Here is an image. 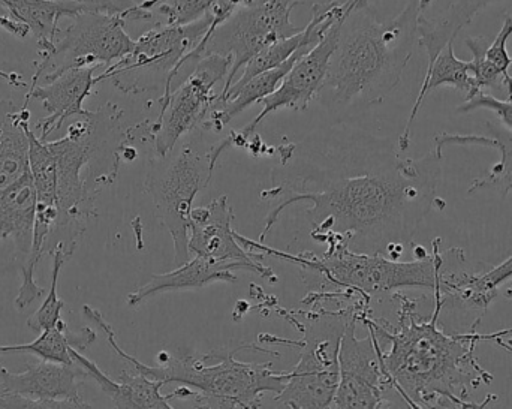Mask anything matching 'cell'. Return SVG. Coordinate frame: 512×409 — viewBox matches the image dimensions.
<instances>
[{
    "instance_id": "1",
    "label": "cell",
    "mask_w": 512,
    "mask_h": 409,
    "mask_svg": "<svg viewBox=\"0 0 512 409\" xmlns=\"http://www.w3.org/2000/svg\"><path fill=\"white\" fill-rule=\"evenodd\" d=\"M441 177L442 150L435 147L421 158H396L375 171L337 177L316 189H273L268 197L283 198L268 215L259 240L286 207L307 201L313 239L336 234L351 251L397 260L438 203Z\"/></svg>"
},
{
    "instance_id": "2",
    "label": "cell",
    "mask_w": 512,
    "mask_h": 409,
    "mask_svg": "<svg viewBox=\"0 0 512 409\" xmlns=\"http://www.w3.org/2000/svg\"><path fill=\"white\" fill-rule=\"evenodd\" d=\"M433 293L435 311L429 320L418 317L417 302L402 294L396 296L400 311L394 329L385 321L361 314L367 329L390 345V350H382V363L391 389L411 408L486 407L466 401L469 389L493 380L474 357L480 336L445 335L438 324L445 296L441 287Z\"/></svg>"
},
{
    "instance_id": "3",
    "label": "cell",
    "mask_w": 512,
    "mask_h": 409,
    "mask_svg": "<svg viewBox=\"0 0 512 409\" xmlns=\"http://www.w3.org/2000/svg\"><path fill=\"white\" fill-rule=\"evenodd\" d=\"M424 12L420 0H409L396 17L379 21L370 5L354 6L343 21L316 98L333 110L385 101L399 86L414 54Z\"/></svg>"
},
{
    "instance_id": "4",
    "label": "cell",
    "mask_w": 512,
    "mask_h": 409,
    "mask_svg": "<svg viewBox=\"0 0 512 409\" xmlns=\"http://www.w3.org/2000/svg\"><path fill=\"white\" fill-rule=\"evenodd\" d=\"M123 110L107 102L89 111L68 128V134L48 147L56 159L57 221L47 242V252L63 245L75 252L87 222L98 215L96 198L119 173L122 150L132 144L122 128Z\"/></svg>"
},
{
    "instance_id": "5",
    "label": "cell",
    "mask_w": 512,
    "mask_h": 409,
    "mask_svg": "<svg viewBox=\"0 0 512 409\" xmlns=\"http://www.w3.org/2000/svg\"><path fill=\"white\" fill-rule=\"evenodd\" d=\"M83 314L87 320L98 324L105 333L110 347L122 357L132 369L164 384L177 383L194 390L188 399L191 407L197 408H261L264 393L274 396L282 393L288 384L291 372L271 371V363H245L234 359L243 347L233 351H219L218 363L209 365L207 356L171 357L162 354L161 366H147L135 357L129 356L117 344L116 333L105 321L98 309L84 305Z\"/></svg>"
},
{
    "instance_id": "6",
    "label": "cell",
    "mask_w": 512,
    "mask_h": 409,
    "mask_svg": "<svg viewBox=\"0 0 512 409\" xmlns=\"http://www.w3.org/2000/svg\"><path fill=\"white\" fill-rule=\"evenodd\" d=\"M203 128H195L167 156L153 155L147 170L146 189L156 215L173 237L174 263L182 266L189 254V218L195 198L209 186L216 162L231 146L230 138L210 144Z\"/></svg>"
},
{
    "instance_id": "7",
    "label": "cell",
    "mask_w": 512,
    "mask_h": 409,
    "mask_svg": "<svg viewBox=\"0 0 512 409\" xmlns=\"http://www.w3.org/2000/svg\"><path fill=\"white\" fill-rule=\"evenodd\" d=\"M319 242L330 243L322 257H291L280 254L267 246L249 240L256 251L268 252L274 257L285 258L304 266V269L324 276L330 284L358 291L361 296L393 293L402 288H426L435 291L441 287L444 275V257L439 251V239L433 242L432 254L417 257L409 263H400L382 254H363L348 248L345 240L336 234H325Z\"/></svg>"
},
{
    "instance_id": "8",
    "label": "cell",
    "mask_w": 512,
    "mask_h": 409,
    "mask_svg": "<svg viewBox=\"0 0 512 409\" xmlns=\"http://www.w3.org/2000/svg\"><path fill=\"white\" fill-rule=\"evenodd\" d=\"M300 3V0H252L248 5L240 6L183 57L179 74L189 65L194 68L198 60L209 54L231 57L233 65L221 92L224 95L236 75L259 51L303 30L291 21L292 9Z\"/></svg>"
},
{
    "instance_id": "9",
    "label": "cell",
    "mask_w": 512,
    "mask_h": 409,
    "mask_svg": "<svg viewBox=\"0 0 512 409\" xmlns=\"http://www.w3.org/2000/svg\"><path fill=\"white\" fill-rule=\"evenodd\" d=\"M366 303L337 312H316L304 329L301 356L288 384L274 398L280 407L331 408L339 384V351L349 321Z\"/></svg>"
},
{
    "instance_id": "10",
    "label": "cell",
    "mask_w": 512,
    "mask_h": 409,
    "mask_svg": "<svg viewBox=\"0 0 512 409\" xmlns=\"http://www.w3.org/2000/svg\"><path fill=\"white\" fill-rule=\"evenodd\" d=\"M210 24L212 12L185 26L150 27L135 41L134 50L98 75L96 83L111 80L117 89L134 95L164 87L162 95H168L179 75V63L200 44Z\"/></svg>"
},
{
    "instance_id": "11",
    "label": "cell",
    "mask_w": 512,
    "mask_h": 409,
    "mask_svg": "<svg viewBox=\"0 0 512 409\" xmlns=\"http://www.w3.org/2000/svg\"><path fill=\"white\" fill-rule=\"evenodd\" d=\"M72 18L59 41L38 44L42 60L32 84L48 83L72 68L113 65L134 50L135 41L126 33L123 15L81 11Z\"/></svg>"
},
{
    "instance_id": "12",
    "label": "cell",
    "mask_w": 512,
    "mask_h": 409,
    "mask_svg": "<svg viewBox=\"0 0 512 409\" xmlns=\"http://www.w3.org/2000/svg\"><path fill=\"white\" fill-rule=\"evenodd\" d=\"M233 59L209 54L195 63L188 78L168 95H162L158 117L152 122L155 155L167 156L189 132L203 125L219 95L215 86L227 81Z\"/></svg>"
},
{
    "instance_id": "13",
    "label": "cell",
    "mask_w": 512,
    "mask_h": 409,
    "mask_svg": "<svg viewBox=\"0 0 512 409\" xmlns=\"http://www.w3.org/2000/svg\"><path fill=\"white\" fill-rule=\"evenodd\" d=\"M364 309L358 311L340 341L339 384L331 408H388L390 378L382 363V345L375 333L357 338V324Z\"/></svg>"
},
{
    "instance_id": "14",
    "label": "cell",
    "mask_w": 512,
    "mask_h": 409,
    "mask_svg": "<svg viewBox=\"0 0 512 409\" xmlns=\"http://www.w3.org/2000/svg\"><path fill=\"white\" fill-rule=\"evenodd\" d=\"M89 378L78 363L42 360L26 371L11 372L0 366V408H92L80 389Z\"/></svg>"
},
{
    "instance_id": "15",
    "label": "cell",
    "mask_w": 512,
    "mask_h": 409,
    "mask_svg": "<svg viewBox=\"0 0 512 409\" xmlns=\"http://www.w3.org/2000/svg\"><path fill=\"white\" fill-rule=\"evenodd\" d=\"M348 2V12L328 29L324 38L312 50L307 51L294 63L291 71L285 75L279 87L270 96L259 102V104H262L261 113L242 131L230 135L233 144L245 143L249 135L255 132L256 126L279 108H291V110L297 111L307 110L310 102L318 96L319 90L324 84L328 63H330L331 56L336 50L343 21L354 9L351 0H348Z\"/></svg>"
},
{
    "instance_id": "16",
    "label": "cell",
    "mask_w": 512,
    "mask_h": 409,
    "mask_svg": "<svg viewBox=\"0 0 512 409\" xmlns=\"http://www.w3.org/2000/svg\"><path fill=\"white\" fill-rule=\"evenodd\" d=\"M234 213L227 195L207 206L194 207L189 218V254L215 261L258 263L237 240Z\"/></svg>"
},
{
    "instance_id": "17",
    "label": "cell",
    "mask_w": 512,
    "mask_h": 409,
    "mask_svg": "<svg viewBox=\"0 0 512 409\" xmlns=\"http://www.w3.org/2000/svg\"><path fill=\"white\" fill-rule=\"evenodd\" d=\"M237 270L256 273L261 278H273L274 273L270 267L258 263H246V261H215L204 257H191L176 270L164 275H152L150 281L138 288L128 296L129 306H138L156 294L168 293V291L198 290L207 287L213 282H237Z\"/></svg>"
},
{
    "instance_id": "18",
    "label": "cell",
    "mask_w": 512,
    "mask_h": 409,
    "mask_svg": "<svg viewBox=\"0 0 512 409\" xmlns=\"http://www.w3.org/2000/svg\"><path fill=\"white\" fill-rule=\"evenodd\" d=\"M96 66L89 68H72L45 84H30L24 105L29 107L32 99H38L44 105L47 116L39 119L36 128L41 129V140L62 128L69 117L86 116L89 110L83 107L87 96L95 89Z\"/></svg>"
},
{
    "instance_id": "19",
    "label": "cell",
    "mask_w": 512,
    "mask_h": 409,
    "mask_svg": "<svg viewBox=\"0 0 512 409\" xmlns=\"http://www.w3.org/2000/svg\"><path fill=\"white\" fill-rule=\"evenodd\" d=\"M24 120H30L26 105L18 108L9 99L0 101V206L30 174L29 138L23 128Z\"/></svg>"
},
{
    "instance_id": "20",
    "label": "cell",
    "mask_w": 512,
    "mask_h": 409,
    "mask_svg": "<svg viewBox=\"0 0 512 409\" xmlns=\"http://www.w3.org/2000/svg\"><path fill=\"white\" fill-rule=\"evenodd\" d=\"M72 360L84 371L89 378L95 380L102 392L111 399L116 408H162L171 409L170 395H162L165 386L162 381L152 380L144 374L135 371H123L119 380L113 381L98 368L96 363L87 359L81 351L69 348Z\"/></svg>"
},
{
    "instance_id": "21",
    "label": "cell",
    "mask_w": 512,
    "mask_h": 409,
    "mask_svg": "<svg viewBox=\"0 0 512 409\" xmlns=\"http://www.w3.org/2000/svg\"><path fill=\"white\" fill-rule=\"evenodd\" d=\"M448 144L454 146H484L499 150L501 159L498 164L493 165L492 170L486 176L475 179L469 195L478 194L483 191H493L501 198L507 197L512 191V131L505 128L501 123L489 120L486 123V134H444L436 135L435 147L444 150Z\"/></svg>"
},
{
    "instance_id": "22",
    "label": "cell",
    "mask_w": 512,
    "mask_h": 409,
    "mask_svg": "<svg viewBox=\"0 0 512 409\" xmlns=\"http://www.w3.org/2000/svg\"><path fill=\"white\" fill-rule=\"evenodd\" d=\"M424 11L433 0H420ZM502 0H453L451 5L436 18H426L424 14L418 23V44L426 50L427 68L433 65L436 57L450 42L457 38L463 27L468 26L475 15L484 8Z\"/></svg>"
},
{
    "instance_id": "23",
    "label": "cell",
    "mask_w": 512,
    "mask_h": 409,
    "mask_svg": "<svg viewBox=\"0 0 512 409\" xmlns=\"http://www.w3.org/2000/svg\"><path fill=\"white\" fill-rule=\"evenodd\" d=\"M442 86H451L460 92L466 93V98H471L475 95L474 77L469 71L468 62H463L454 53V41L450 42L444 50L436 57L432 66L426 69V77H424L423 84H421L420 93H418L417 101L412 107L411 116H409L408 123H406L405 131L402 132L399 138V149L405 152L411 144L412 125L417 119L418 111L423 105L424 99L433 90Z\"/></svg>"
},
{
    "instance_id": "24",
    "label": "cell",
    "mask_w": 512,
    "mask_h": 409,
    "mask_svg": "<svg viewBox=\"0 0 512 409\" xmlns=\"http://www.w3.org/2000/svg\"><path fill=\"white\" fill-rule=\"evenodd\" d=\"M0 5L35 33L38 44L56 41L60 18L87 11L81 3L72 0H0Z\"/></svg>"
},
{
    "instance_id": "25",
    "label": "cell",
    "mask_w": 512,
    "mask_h": 409,
    "mask_svg": "<svg viewBox=\"0 0 512 409\" xmlns=\"http://www.w3.org/2000/svg\"><path fill=\"white\" fill-rule=\"evenodd\" d=\"M216 0H144L126 14V21L137 20L170 26H185L212 11Z\"/></svg>"
},
{
    "instance_id": "26",
    "label": "cell",
    "mask_w": 512,
    "mask_h": 409,
    "mask_svg": "<svg viewBox=\"0 0 512 409\" xmlns=\"http://www.w3.org/2000/svg\"><path fill=\"white\" fill-rule=\"evenodd\" d=\"M512 278V255L483 275H450L445 278L447 294L459 297L466 305L486 309L495 299L498 287Z\"/></svg>"
},
{
    "instance_id": "27",
    "label": "cell",
    "mask_w": 512,
    "mask_h": 409,
    "mask_svg": "<svg viewBox=\"0 0 512 409\" xmlns=\"http://www.w3.org/2000/svg\"><path fill=\"white\" fill-rule=\"evenodd\" d=\"M68 326L60 318L56 327L50 330H44L36 341L24 345H6L0 347V354L29 353L38 356L41 360H50V362L74 363L69 348H71V336H69Z\"/></svg>"
},
{
    "instance_id": "28",
    "label": "cell",
    "mask_w": 512,
    "mask_h": 409,
    "mask_svg": "<svg viewBox=\"0 0 512 409\" xmlns=\"http://www.w3.org/2000/svg\"><path fill=\"white\" fill-rule=\"evenodd\" d=\"M51 258H53V269H51V287L38 311L27 320V326L33 332L42 333L44 330L53 329L60 321V312H62L63 300L57 296V284H59L60 270L66 261L71 260L72 252L63 245H57L51 249Z\"/></svg>"
},
{
    "instance_id": "29",
    "label": "cell",
    "mask_w": 512,
    "mask_h": 409,
    "mask_svg": "<svg viewBox=\"0 0 512 409\" xmlns=\"http://www.w3.org/2000/svg\"><path fill=\"white\" fill-rule=\"evenodd\" d=\"M490 41L489 36H468L465 45L472 53V60L468 62L469 71L474 77L475 93L484 89H507L504 75L484 60L483 48ZM468 99V98H466Z\"/></svg>"
},
{
    "instance_id": "30",
    "label": "cell",
    "mask_w": 512,
    "mask_h": 409,
    "mask_svg": "<svg viewBox=\"0 0 512 409\" xmlns=\"http://www.w3.org/2000/svg\"><path fill=\"white\" fill-rule=\"evenodd\" d=\"M512 36V15L505 14L504 23H502L501 32L495 39H490L483 48V57L487 63L495 66L505 78L507 84L508 98H512V56L508 51V39Z\"/></svg>"
},
{
    "instance_id": "31",
    "label": "cell",
    "mask_w": 512,
    "mask_h": 409,
    "mask_svg": "<svg viewBox=\"0 0 512 409\" xmlns=\"http://www.w3.org/2000/svg\"><path fill=\"white\" fill-rule=\"evenodd\" d=\"M477 110H490L498 116L499 123L512 131V98L498 99L489 93H475L471 98L466 99L462 105L457 107L456 113L468 114Z\"/></svg>"
},
{
    "instance_id": "32",
    "label": "cell",
    "mask_w": 512,
    "mask_h": 409,
    "mask_svg": "<svg viewBox=\"0 0 512 409\" xmlns=\"http://www.w3.org/2000/svg\"><path fill=\"white\" fill-rule=\"evenodd\" d=\"M72 2L81 3L87 11L120 14L123 17L137 5L135 0H72Z\"/></svg>"
},
{
    "instance_id": "33",
    "label": "cell",
    "mask_w": 512,
    "mask_h": 409,
    "mask_svg": "<svg viewBox=\"0 0 512 409\" xmlns=\"http://www.w3.org/2000/svg\"><path fill=\"white\" fill-rule=\"evenodd\" d=\"M252 0H216L212 8V24H210L209 32L206 33L204 38L210 35L216 27L221 26L237 8L240 6L248 5Z\"/></svg>"
},
{
    "instance_id": "34",
    "label": "cell",
    "mask_w": 512,
    "mask_h": 409,
    "mask_svg": "<svg viewBox=\"0 0 512 409\" xmlns=\"http://www.w3.org/2000/svg\"><path fill=\"white\" fill-rule=\"evenodd\" d=\"M0 78H3V80L8 81V83L14 87L27 86V84L24 83L23 78H21L18 74H14V72H5L2 71V69H0Z\"/></svg>"
},
{
    "instance_id": "35",
    "label": "cell",
    "mask_w": 512,
    "mask_h": 409,
    "mask_svg": "<svg viewBox=\"0 0 512 409\" xmlns=\"http://www.w3.org/2000/svg\"><path fill=\"white\" fill-rule=\"evenodd\" d=\"M370 2H372V0H354V5L355 6L370 5Z\"/></svg>"
}]
</instances>
